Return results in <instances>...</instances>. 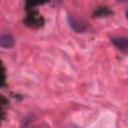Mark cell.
<instances>
[{"label":"cell","mask_w":128,"mask_h":128,"mask_svg":"<svg viewBox=\"0 0 128 128\" xmlns=\"http://www.w3.org/2000/svg\"><path fill=\"white\" fill-rule=\"evenodd\" d=\"M14 45V38L9 35V34H4L1 36V39H0V46L2 48H6V49H9L11 47H13Z\"/></svg>","instance_id":"3957f363"},{"label":"cell","mask_w":128,"mask_h":128,"mask_svg":"<svg viewBox=\"0 0 128 128\" xmlns=\"http://www.w3.org/2000/svg\"><path fill=\"white\" fill-rule=\"evenodd\" d=\"M127 18H128V11H127Z\"/></svg>","instance_id":"8992f818"},{"label":"cell","mask_w":128,"mask_h":128,"mask_svg":"<svg viewBox=\"0 0 128 128\" xmlns=\"http://www.w3.org/2000/svg\"><path fill=\"white\" fill-rule=\"evenodd\" d=\"M111 41L119 50H122V51L128 50V38H126V37H115V38H112Z\"/></svg>","instance_id":"7a4b0ae2"},{"label":"cell","mask_w":128,"mask_h":128,"mask_svg":"<svg viewBox=\"0 0 128 128\" xmlns=\"http://www.w3.org/2000/svg\"><path fill=\"white\" fill-rule=\"evenodd\" d=\"M68 23L70 25V27L77 33L79 32H83L86 30V26L84 23H82L81 21H79L78 19L72 17V16H69L68 17Z\"/></svg>","instance_id":"6da1fadb"},{"label":"cell","mask_w":128,"mask_h":128,"mask_svg":"<svg viewBox=\"0 0 128 128\" xmlns=\"http://www.w3.org/2000/svg\"><path fill=\"white\" fill-rule=\"evenodd\" d=\"M117 1H119V2H121V1H125V0H117Z\"/></svg>","instance_id":"5b68a950"},{"label":"cell","mask_w":128,"mask_h":128,"mask_svg":"<svg viewBox=\"0 0 128 128\" xmlns=\"http://www.w3.org/2000/svg\"><path fill=\"white\" fill-rule=\"evenodd\" d=\"M111 11H109L107 8H101L98 12H97V15H100V16H103V15H107V14H110Z\"/></svg>","instance_id":"277c9868"}]
</instances>
